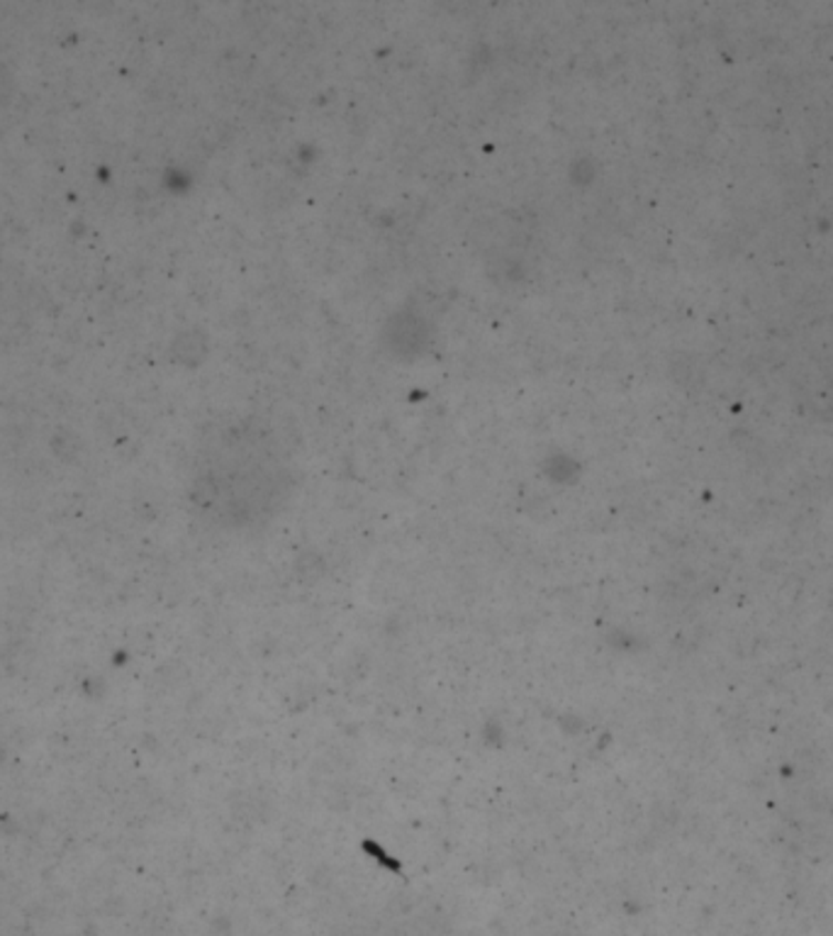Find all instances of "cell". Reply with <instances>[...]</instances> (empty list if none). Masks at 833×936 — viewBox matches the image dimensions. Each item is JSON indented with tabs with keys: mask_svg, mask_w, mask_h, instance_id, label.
<instances>
[{
	"mask_svg": "<svg viewBox=\"0 0 833 936\" xmlns=\"http://www.w3.org/2000/svg\"><path fill=\"white\" fill-rule=\"evenodd\" d=\"M15 93V76L13 71H10L6 64H0V105L10 103Z\"/></svg>",
	"mask_w": 833,
	"mask_h": 936,
	"instance_id": "cell-1",
	"label": "cell"
}]
</instances>
